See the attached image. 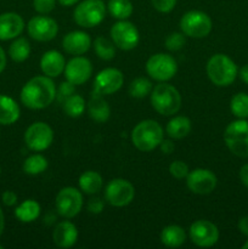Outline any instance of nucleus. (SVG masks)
<instances>
[{"instance_id":"17","label":"nucleus","mask_w":248,"mask_h":249,"mask_svg":"<svg viewBox=\"0 0 248 249\" xmlns=\"http://www.w3.org/2000/svg\"><path fill=\"white\" fill-rule=\"evenodd\" d=\"M63 73H65L66 80L74 84L75 87L82 85L85 82H88L89 78L91 77V62L88 58L83 57V56H75L72 60L68 61Z\"/></svg>"},{"instance_id":"26","label":"nucleus","mask_w":248,"mask_h":249,"mask_svg":"<svg viewBox=\"0 0 248 249\" xmlns=\"http://www.w3.org/2000/svg\"><path fill=\"white\" fill-rule=\"evenodd\" d=\"M39 215H40V206L34 199L23 201L15 209V216L21 223H32L36 220Z\"/></svg>"},{"instance_id":"30","label":"nucleus","mask_w":248,"mask_h":249,"mask_svg":"<svg viewBox=\"0 0 248 249\" xmlns=\"http://www.w3.org/2000/svg\"><path fill=\"white\" fill-rule=\"evenodd\" d=\"M94 50L101 60L109 61L116 56V45L105 36H97L94 41Z\"/></svg>"},{"instance_id":"27","label":"nucleus","mask_w":248,"mask_h":249,"mask_svg":"<svg viewBox=\"0 0 248 249\" xmlns=\"http://www.w3.org/2000/svg\"><path fill=\"white\" fill-rule=\"evenodd\" d=\"M102 177L97 172L88 170L83 173L79 178V187L83 192L88 195H95L101 190Z\"/></svg>"},{"instance_id":"13","label":"nucleus","mask_w":248,"mask_h":249,"mask_svg":"<svg viewBox=\"0 0 248 249\" xmlns=\"http://www.w3.org/2000/svg\"><path fill=\"white\" fill-rule=\"evenodd\" d=\"M124 83V75L117 68H105L97 73L94 80V94L111 95L118 91Z\"/></svg>"},{"instance_id":"42","label":"nucleus","mask_w":248,"mask_h":249,"mask_svg":"<svg viewBox=\"0 0 248 249\" xmlns=\"http://www.w3.org/2000/svg\"><path fill=\"white\" fill-rule=\"evenodd\" d=\"M238 230H240V232L242 233V235L245 236H248V216H243V218H241L240 220H238Z\"/></svg>"},{"instance_id":"36","label":"nucleus","mask_w":248,"mask_h":249,"mask_svg":"<svg viewBox=\"0 0 248 249\" xmlns=\"http://www.w3.org/2000/svg\"><path fill=\"white\" fill-rule=\"evenodd\" d=\"M169 173L173 178H175V179H184V178H186L187 174L190 173L189 165L185 162H182V160H174V162L169 165Z\"/></svg>"},{"instance_id":"45","label":"nucleus","mask_w":248,"mask_h":249,"mask_svg":"<svg viewBox=\"0 0 248 249\" xmlns=\"http://www.w3.org/2000/svg\"><path fill=\"white\" fill-rule=\"evenodd\" d=\"M5 67H6V53H5L1 45H0V74L4 72Z\"/></svg>"},{"instance_id":"18","label":"nucleus","mask_w":248,"mask_h":249,"mask_svg":"<svg viewBox=\"0 0 248 249\" xmlns=\"http://www.w3.org/2000/svg\"><path fill=\"white\" fill-rule=\"evenodd\" d=\"M24 29V21L16 12L0 15V40L6 41L17 38Z\"/></svg>"},{"instance_id":"44","label":"nucleus","mask_w":248,"mask_h":249,"mask_svg":"<svg viewBox=\"0 0 248 249\" xmlns=\"http://www.w3.org/2000/svg\"><path fill=\"white\" fill-rule=\"evenodd\" d=\"M159 146H160V150H162V152L167 153V155H169V153H172L173 151H174V143L169 140H163L162 142H160Z\"/></svg>"},{"instance_id":"41","label":"nucleus","mask_w":248,"mask_h":249,"mask_svg":"<svg viewBox=\"0 0 248 249\" xmlns=\"http://www.w3.org/2000/svg\"><path fill=\"white\" fill-rule=\"evenodd\" d=\"M1 201L5 206L12 207L17 203L18 197H17V195L15 194L14 191H5L4 194L1 195Z\"/></svg>"},{"instance_id":"1","label":"nucleus","mask_w":248,"mask_h":249,"mask_svg":"<svg viewBox=\"0 0 248 249\" xmlns=\"http://www.w3.org/2000/svg\"><path fill=\"white\" fill-rule=\"evenodd\" d=\"M21 102L31 109H43L56 99V87L50 77L38 75L23 85L19 94Z\"/></svg>"},{"instance_id":"12","label":"nucleus","mask_w":248,"mask_h":249,"mask_svg":"<svg viewBox=\"0 0 248 249\" xmlns=\"http://www.w3.org/2000/svg\"><path fill=\"white\" fill-rule=\"evenodd\" d=\"M53 141V131L49 124L36 122L29 125L24 133V142L27 147L35 152L46 150Z\"/></svg>"},{"instance_id":"21","label":"nucleus","mask_w":248,"mask_h":249,"mask_svg":"<svg viewBox=\"0 0 248 249\" xmlns=\"http://www.w3.org/2000/svg\"><path fill=\"white\" fill-rule=\"evenodd\" d=\"M66 67L65 57L56 50H49L43 55L40 60V68L46 77L55 78L63 73Z\"/></svg>"},{"instance_id":"7","label":"nucleus","mask_w":248,"mask_h":249,"mask_svg":"<svg viewBox=\"0 0 248 249\" xmlns=\"http://www.w3.org/2000/svg\"><path fill=\"white\" fill-rule=\"evenodd\" d=\"M212 19L206 12L192 10L186 12L180 19V29L182 33L191 38H204L212 31Z\"/></svg>"},{"instance_id":"3","label":"nucleus","mask_w":248,"mask_h":249,"mask_svg":"<svg viewBox=\"0 0 248 249\" xmlns=\"http://www.w3.org/2000/svg\"><path fill=\"white\" fill-rule=\"evenodd\" d=\"M163 141V129L152 119H146L135 125L131 131V142L142 152L157 148Z\"/></svg>"},{"instance_id":"23","label":"nucleus","mask_w":248,"mask_h":249,"mask_svg":"<svg viewBox=\"0 0 248 249\" xmlns=\"http://www.w3.org/2000/svg\"><path fill=\"white\" fill-rule=\"evenodd\" d=\"M88 112L92 121L97 122V123H105L108 121L109 116H111V108L106 100L102 97V95L94 94V92L88 104Z\"/></svg>"},{"instance_id":"35","label":"nucleus","mask_w":248,"mask_h":249,"mask_svg":"<svg viewBox=\"0 0 248 249\" xmlns=\"http://www.w3.org/2000/svg\"><path fill=\"white\" fill-rule=\"evenodd\" d=\"M185 43H186L185 34L174 32V33L169 34L165 39V48L170 51H179L180 49L184 48Z\"/></svg>"},{"instance_id":"48","label":"nucleus","mask_w":248,"mask_h":249,"mask_svg":"<svg viewBox=\"0 0 248 249\" xmlns=\"http://www.w3.org/2000/svg\"><path fill=\"white\" fill-rule=\"evenodd\" d=\"M57 1L60 2L62 6H72V5H74L78 0H57Z\"/></svg>"},{"instance_id":"4","label":"nucleus","mask_w":248,"mask_h":249,"mask_svg":"<svg viewBox=\"0 0 248 249\" xmlns=\"http://www.w3.org/2000/svg\"><path fill=\"white\" fill-rule=\"evenodd\" d=\"M151 105L162 116H173L181 107V96L177 88L162 82L151 91Z\"/></svg>"},{"instance_id":"43","label":"nucleus","mask_w":248,"mask_h":249,"mask_svg":"<svg viewBox=\"0 0 248 249\" xmlns=\"http://www.w3.org/2000/svg\"><path fill=\"white\" fill-rule=\"evenodd\" d=\"M240 180L248 189V163L247 164L242 165V168L240 169Z\"/></svg>"},{"instance_id":"25","label":"nucleus","mask_w":248,"mask_h":249,"mask_svg":"<svg viewBox=\"0 0 248 249\" xmlns=\"http://www.w3.org/2000/svg\"><path fill=\"white\" fill-rule=\"evenodd\" d=\"M191 121L185 116H177L170 119L167 124V134L169 138L180 140V139L186 138L191 131Z\"/></svg>"},{"instance_id":"31","label":"nucleus","mask_w":248,"mask_h":249,"mask_svg":"<svg viewBox=\"0 0 248 249\" xmlns=\"http://www.w3.org/2000/svg\"><path fill=\"white\" fill-rule=\"evenodd\" d=\"M63 111L68 117L78 118L84 113L85 109V100L80 95L73 94L62 104Z\"/></svg>"},{"instance_id":"8","label":"nucleus","mask_w":248,"mask_h":249,"mask_svg":"<svg viewBox=\"0 0 248 249\" xmlns=\"http://www.w3.org/2000/svg\"><path fill=\"white\" fill-rule=\"evenodd\" d=\"M146 72L155 80L167 82L177 74V63L174 57L168 53H156L146 62Z\"/></svg>"},{"instance_id":"5","label":"nucleus","mask_w":248,"mask_h":249,"mask_svg":"<svg viewBox=\"0 0 248 249\" xmlns=\"http://www.w3.org/2000/svg\"><path fill=\"white\" fill-rule=\"evenodd\" d=\"M224 141L230 152L240 158L248 157V122L246 119L233 121L224 131Z\"/></svg>"},{"instance_id":"49","label":"nucleus","mask_w":248,"mask_h":249,"mask_svg":"<svg viewBox=\"0 0 248 249\" xmlns=\"http://www.w3.org/2000/svg\"><path fill=\"white\" fill-rule=\"evenodd\" d=\"M242 248H243V249H247V248H248V241H247V242L245 243V245L242 246Z\"/></svg>"},{"instance_id":"19","label":"nucleus","mask_w":248,"mask_h":249,"mask_svg":"<svg viewBox=\"0 0 248 249\" xmlns=\"http://www.w3.org/2000/svg\"><path fill=\"white\" fill-rule=\"evenodd\" d=\"M91 45L90 36L82 31H73L66 34L62 40V48L70 55H83Z\"/></svg>"},{"instance_id":"29","label":"nucleus","mask_w":248,"mask_h":249,"mask_svg":"<svg viewBox=\"0 0 248 249\" xmlns=\"http://www.w3.org/2000/svg\"><path fill=\"white\" fill-rule=\"evenodd\" d=\"M108 11L117 19H126L133 14V4L130 0H109Z\"/></svg>"},{"instance_id":"22","label":"nucleus","mask_w":248,"mask_h":249,"mask_svg":"<svg viewBox=\"0 0 248 249\" xmlns=\"http://www.w3.org/2000/svg\"><path fill=\"white\" fill-rule=\"evenodd\" d=\"M19 106L12 97L0 94V124L11 125L19 118Z\"/></svg>"},{"instance_id":"51","label":"nucleus","mask_w":248,"mask_h":249,"mask_svg":"<svg viewBox=\"0 0 248 249\" xmlns=\"http://www.w3.org/2000/svg\"><path fill=\"white\" fill-rule=\"evenodd\" d=\"M2 248H4V247H2V246H1V245H0V249H2Z\"/></svg>"},{"instance_id":"16","label":"nucleus","mask_w":248,"mask_h":249,"mask_svg":"<svg viewBox=\"0 0 248 249\" xmlns=\"http://www.w3.org/2000/svg\"><path fill=\"white\" fill-rule=\"evenodd\" d=\"M190 238L198 247L208 248L219 240V230L208 220H197L190 228Z\"/></svg>"},{"instance_id":"39","label":"nucleus","mask_w":248,"mask_h":249,"mask_svg":"<svg viewBox=\"0 0 248 249\" xmlns=\"http://www.w3.org/2000/svg\"><path fill=\"white\" fill-rule=\"evenodd\" d=\"M151 2L157 11L163 14L170 12L177 5V0H151Z\"/></svg>"},{"instance_id":"28","label":"nucleus","mask_w":248,"mask_h":249,"mask_svg":"<svg viewBox=\"0 0 248 249\" xmlns=\"http://www.w3.org/2000/svg\"><path fill=\"white\" fill-rule=\"evenodd\" d=\"M31 55V44L26 38H15L9 48V56L15 62H24Z\"/></svg>"},{"instance_id":"9","label":"nucleus","mask_w":248,"mask_h":249,"mask_svg":"<svg viewBox=\"0 0 248 249\" xmlns=\"http://www.w3.org/2000/svg\"><path fill=\"white\" fill-rule=\"evenodd\" d=\"M56 209L61 216L72 219L80 213L83 208V196L75 187H63L56 196Z\"/></svg>"},{"instance_id":"11","label":"nucleus","mask_w":248,"mask_h":249,"mask_svg":"<svg viewBox=\"0 0 248 249\" xmlns=\"http://www.w3.org/2000/svg\"><path fill=\"white\" fill-rule=\"evenodd\" d=\"M112 41L121 50H133L140 41V34L135 24L125 19H119L111 28Z\"/></svg>"},{"instance_id":"40","label":"nucleus","mask_w":248,"mask_h":249,"mask_svg":"<svg viewBox=\"0 0 248 249\" xmlns=\"http://www.w3.org/2000/svg\"><path fill=\"white\" fill-rule=\"evenodd\" d=\"M104 201H102L100 197H94L89 201L88 203V211L91 214H100L102 211H104Z\"/></svg>"},{"instance_id":"14","label":"nucleus","mask_w":248,"mask_h":249,"mask_svg":"<svg viewBox=\"0 0 248 249\" xmlns=\"http://www.w3.org/2000/svg\"><path fill=\"white\" fill-rule=\"evenodd\" d=\"M218 179L209 169L198 168L190 172L186 177V185L191 192L196 195H208L216 187Z\"/></svg>"},{"instance_id":"15","label":"nucleus","mask_w":248,"mask_h":249,"mask_svg":"<svg viewBox=\"0 0 248 249\" xmlns=\"http://www.w3.org/2000/svg\"><path fill=\"white\" fill-rule=\"evenodd\" d=\"M27 31L31 38L36 41H50L57 36L58 24L48 16H35L29 19Z\"/></svg>"},{"instance_id":"46","label":"nucleus","mask_w":248,"mask_h":249,"mask_svg":"<svg viewBox=\"0 0 248 249\" xmlns=\"http://www.w3.org/2000/svg\"><path fill=\"white\" fill-rule=\"evenodd\" d=\"M240 77L242 79V82H245L246 84H248V63L243 66L240 70Z\"/></svg>"},{"instance_id":"34","label":"nucleus","mask_w":248,"mask_h":249,"mask_svg":"<svg viewBox=\"0 0 248 249\" xmlns=\"http://www.w3.org/2000/svg\"><path fill=\"white\" fill-rule=\"evenodd\" d=\"M231 112L235 117L240 119L248 118V94L238 92L231 99L230 102Z\"/></svg>"},{"instance_id":"50","label":"nucleus","mask_w":248,"mask_h":249,"mask_svg":"<svg viewBox=\"0 0 248 249\" xmlns=\"http://www.w3.org/2000/svg\"><path fill=\"white\" fill-rule=\"evenodd\" d=\"M0 175H1V165H0Z\"/></svg>"},{"instance_id":"6","label":"nucleus","mask_w":248,"mask_h":249,"mask_svg":"<svg viewBox=\"0 0 248 249\" xmlns=\"http://www.w3.org/2000/svg\"><path fill=\"white\" fill-rule=\"evenodd\" d=\"M106 15V7L101 0H84L75 7L73 18L83 28H92L101 23Z\"/></svg>"},{"instance_id":"10","label":"nucleus","mask_w":248,"mask_h":249,"mask_svg":"<svg viewBox=\"0 0 248 249\" xmlns=\"http://www.w3.org/2000/svg\"><path fill=\"white\" fill-rule=\"evenodd\" d=\"M135 197V189L130 181L125 179H113L107 184L105 198L113 207H125L131 203Z\"/></svg>"},{"instance_id":"38","label":"nucleus","mask_w":248,"mask_h":249,"mask_svg":"<svg viewBox=\"0 0 248 249\" xmlns=\"http://www.w3.org/2000/svg\"><path fill=\"white\" fill-rule=\"evenodd\" d=\"M74 87L75 85L72 84L71 82H68V80L61 83L60 88H58L57 94H56V96H57L58 101H60L61 104H63V102H65L66 100L71 96V95L74 94V89H75Z\"/></svg>"},{"instance_id":"2","label":"nucleus","mask_w":248,"mask_h":249,"mask_svg":"<svg viewBox=\"0 0 248 249\" xmlns=\"http://www.w3.org/2000/svg\"><path fill=\"white\" fill-rule=\"evenodd\" d=\"M238 74L236 63L224 53H215L207 62V75L216 87H229Z\"/></svg>"},{"instance_id":"32","label":"nucleus","mask_w":248,"mask_h":249,"mask_svg":"<svg viewBox=\"0 0 248 249\" xmlns=\"http://www.w3.org/2000/svg\"><path fill=\"white\" fill-rule=\"evenodd\" d=\"M23 172L28 175H38L45 172L48 168V160L41 155H32L23 162Z\"/></svg>"},{"instance_id":"24","label":"nucleus","mask_w":248,"mask_h":249,"mask_svg":"<svg viewBox=\"0 0 248 249\" xmlns=\"http://www.w3.org/2000/svg\"><path fill=\"white\" fill-rule=\"evenodd\" d=\"M186 233L179 225L165 226L160 232V242L169 248H177L184 245Z\"/></svg>"},{"instance_id":"37","label":"nucleus","mask_w":248,"mask_h":249,"mask_svg":"<svg viewBox=\"0 0 248 249\" xmlns=\"http://www.w3.org/2000/svg\"><path fill=\"white\" fill-rule=\"evenodd\" d=\"M56 0H33V7L38 14L48 15L55 9Z\"/></svg>"},{"instance_id":"20","label":"nucleus","mask_w":248,"mask_h":249,"mask_svg":"<svg viewBox=\"0 0 248 249\" xmlns=\"http://www.w3.org/2000/svg\"><path fill=\"white\" fill-rule=\"evenodd\" d=\"M53 240L57 247L71 248L78 240V230L71 221H61L56 225L53 232Z\"/></svg>"},{"instance_id":"33","label":"nucleus","mask_w":248,"mask_h":249,"mask_svg":"<svg viewBox=\"0 0 248 249\" xmlns=\"http://www.w3.org/2000/svg\"><path fill=\"white\" fill-rule=\"evenodd\" d=\"M152 89V83L147 78L139 77L135 78L129 85V94L135 99H142V97H146L148 94H151Z\"/></svg>"},{"instance_id":"47","label":"nucleus","mask_w":248,"mask_h":249,"mask_svg":"<svg viewBox=\"0 0 248 249\" xmlns=\"http://www.w3.org/2000/svg\"><path fill=\"white\" fill-rule=\"evenodd\" d=\"M4 228H5V218H4V213H2L1 207H0V236H1L2 232H4Z\"/></svg>"}]
</instances>
